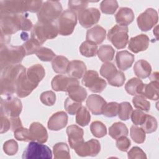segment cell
I'll return each instance as SVG.
<instances>
[{
	"instance_id": "obj_57",
	"label": "cell",
	"mask_w": 159,
	"mask_h": 159,
	"mask_svg": "<svg viewBox=\"0 0 159 159\" xmlns=\"http://www.w3.org/2000/svg\"><path fill=\"white\" fill-rule=\"evenodd\" d=\"M11 127L10 119L4 114L1 113V134L7 132Z\"/></svg>"
},
{
	"instance_id": "obj_40",
	"label": "cell",
	"mask_w": 159,
	"mask_h": 159,
	"mask_svg": "<svg viewBox=\"0 0 159 159\" xmlns=\"http://www.w3.org/2000/svg\"><path fill=\"white\" fill-rule=\"evenodd\" d=\"M141 128L147 134H150L156 131L157 129V119L154 117L147 114L145 121L141 125Z\"/></svg>"
},
{
	"instance_id": "obj_10",
	"label": "cell",
	"mask_w": 159,
	"mask_h": 159,
	"mask_svg": "<svg viewBox=\"0 0 159 159\" xmlns=\"http://www.w3.org/2000/svg\"><path fill=\"white\" fill-rule=\"evenodd\" d=\"M22 109V102L17 98L7 96L5 99L1 98V113L10 117H19Z\"/></svg>"
},
{
	"instance_id": "obj_26",
	"label": "cell",
	"mask_w": 159,
	"mask_h": 159,
	"mask_svg": "<svg viewBox=\"0 0 159 159\" xmlns=\"http://www.w3.org/2000/svg\"><path fill=\"white\" fill-rule=\"evenodd\" d=\"M106 35V31L103 27L99 25H96L87 30L86 40L92 42L96 44H100L104 40Z\"/></svg>"
},
{
	"instance_id": "obj_33",
	"label": "cell",
	"mask_w": 159,
	"mask_h": 159,
	"mask_svg": "<svg viewBox=\"0 0 159 159\" xmlns=\"http://www.w3.org/2000/svg\"><path fill=\"white\" fill-rule=\"evenodd\" d=\"M53 152L55 159H70V150L68 145L64 142H59L53 147Z\"/></svg>"
},
{
	"instance_id": "obj_51",
	"label": "cell",
	"mask_w": 159,
	"mask_h": 159,
	"mask_svg": "<svg viewBox=\"0 0 159 159\" xmlns=\"http://www.w3.org/2000/svg\"><path fill=\"white\" fill-rule=\"evenodd\" d=\"M125 81V76L123 72L117 71V73L110 80H107L109 84L116 87L122 86Z\"/></svg>"
},
{
	"instance_id": "obj_48",
	"label": "cell",
	"mask_w": 159,
	"mask_h": 159,
	"mask_svg": "<svg viewBox=\"0 0 159 159\" xmlns=\"http://www.w3.org/2000/svg\"><path fill=\"white\" fill-rule=\"evenodd\" d=\"M3 150L7 155H14L18 151V144L15 140L11 139L4 142Z\"/></svg>"
},
{
	"instance_id": "obj_37",
	"label": "cell",
	"mask_w": 159,
	"mask_h": 159,
	"mask_svg": "<svg viewBox=\"0 0 159 159\" xmlns=\"http://www.w3.org/2000/svg\"><path fill=\"white\" fill-rule=\"evenodd\" d=\"M117 72L116 67L112 63L105 62L100 68V74L107 80L111 79Z\"/></svg>"
},
{
	"instance_id": "obj_11",
	"label": "cell",
	"mask_w": 159,
	"mask_h": 159,
	"mask_svg": "<svg viewBox=\"0 0 159 159\" xmlns=\"http://www.w3.org/2000/svg\"><path fill=\"white\" fill-rule=\"evenodd\" d=\"M158 20V16L157 11L153 8H148L138 16L137 22L142 31L147 32L157 24Z\"/></svg>"
},
{
	"instance_id": "obj_32",
	"label": "cell",
	"mask_w": 159,
	"mask_h": 159,
	"mask_svg": "<svg viewBox=\"0 0 159 159\" xmlns=\"http://www.w3.org/2000/svg\"><path fill=\"white\" fill-rule=\"evenodd\" d=\"M129 130L127 126L122 122L114 123L109 129V135L114 139L122 136H127Z\"/></svg>"
},
{
	"instance_id": "obj_5",
	"label": "cell",
	"mask_w": 159,
	"mask_h": 159,
	"mask_svg": "<svg viewBox=\"0 0 159 159\" xmlns=\"http://www.w3.org/2000/svg\"><path fill=\"white\" fill-rule=\"evenodd\" d=\"M62 12V6L58 1H47L43 2L42 6L37 13L39 22H53L58 19Z\"/></svg>"
},
{
	"instance_id": "obj_45",
	"label": "cell",
	"mask_w": 159,
	"mask_h": 159,
	"mask_svg": "<svg viewBox=\"0 0 159 159\" xmlns=\"http://www.w3.org/2000/svg\"><path fill=\"white\" fill-rule=\"evenodd\" d=\"M119 104L116 102L106 103L102 109V114L107 117H116L118 114Z\"/></svg>"
},
{
	"instance_id": "obj_1",
	"label": "cell",
	"mask_w": 159,
	"mask_h": 159,
	"mask_svg": "<svg viewBox=\"0 0 159 159\" xmlns=\"http://www.w3.org/2000/svg\"><path fill=\"white\" fill-rule=\"evenodd\" d=\"M1 34L10 35L19 30L29 31L33 24L27 16L20 14H0Z\"/></svg>"
},
{
	"instance_id": "obj_12",
	"label": "cell",
	"mask_w": 159,
	"mask_h": 159,
	"mask_svg": "<svg viewBox=\"0 0 159 159\" xmlns=\"http://www.w3.org/2000/svg\"><path fill=\"white\" fill-rule=\"evenodd\" d=\"M101 13L97 8L91 7L78 12V18L80 25L84 28H89L97 24L100 19Z\"/></svg>"
},
{
	"instance_id": "obj_6",
	"label": "cell",
	"mask_w": 159,
	"mask_h": 159,
	"mask_svg": "<svg viewBox=\"0 0 159 159\" xmlns=\"http://www.w3.org/2000/svg\"><path fill=\"white\" fill-rule=\"evenodd\" d=\"M76 24V12L71 9L65 11L58 18L57 26L58 34L63 36L71 35L73 32Z\"/></svg>"
},
{
	"instance_id": "obj_44",
	"label": "cell",
	"mask_w": 159,
	"mask_h": 159,
	"mask_svg": "<svg viewBox=\"0 0 159 159\" xmlns=\"http://www.w3.org/2000/svg\"><path fill=\"white\" fill-rule=\"evenodd\" d=\"M37 57L43 61H50L56 57L55 53L50 48L40 47L35 52Z\"/></svg>"
},
{
	"instance_id": "obj_18",
	"label": "cell",
	"mask_w": 159,
	"mask_h": 159,
	"mask_svg": "<svg viewBox=\"0 0 159 159\" xmlns=\"http://www.w3.org/2000/svg\"><path fill=\"white\" fill-rule=\"evenodd\" d=\"M29 130L31 141H37L41 143H45L47 141V131L40 123L37 122L32 123Z\"/></svg>"
},
{
	"instance_id": "obj_21",
	"label": "cell",
	"mask_w": 159,
	"mask_h": 159,
	"mask_svg": "<svg viewBox=\"0 0 159 159\" xmlns=\"http://www.w3.org/2000/svg\"><path fill=\"white\" fill-rule=\"evenodd\" d=\"M66 92L70 98L78 102H83L87 96L86 90L83 87L80 86L78 80L68 87Z\"/></svg>"
},
{
	"instance_id": "obj_42",
	"label": "cell",
	"mask_w": 159,
	"mask_h": 159,
	"mask_svg": "<svg viewBox=\"0 0 159 159\" xmlns=\"http://www.w3.org/2000/svg\"><path fill=\"white\" fill-rule=\"evenodd\" d=\"M100 8L104 14H113L118 8V2L115 0L102 1L100 4Z\"/></svg>"
},
{
	"instance_id": "obj_13",
	"label": "cell",
	"mask_w": 159,
	"mask_h": 159,
	"mask_svg": "<svg viewBox=\"0 0 159 159\" xmlns=\"http://www.w3.org/2000/svg\"><path fill=\"white\" fill-rule=\"evenodd\" d=\"M78 156L95 157L101 150L99 142L92 139L87 142H83L73 148Z\"/></svg>"
},
{
	"instance_id": "obj_30",
	"label": "cell",
	"mask_w": 159,
	"mask_h": 159,
	"mask_svg": "<svg viewBox=\"0 0 159 159\" xmlns=\"http://www.w3.org/2000/svg\"><path fill=\"white\" fill-rule=\"evenodd\" d=\"M70 61L64 56H56L52 61V66L56 73L65 74L67 72V68Z\"/></svg>"
},
{
	"instance_id": "obj_38",
	"label": "cell",
	"mask_w": 159,
	"mask_h": 159,
	"mask_svg": "<svg viewBox=\"0 0 159 159\" xmlns=\"http://www.w3.org/2000/svg\"><path fill=\"white\" fill-rule=\"evenodd\" d=\"M90 130L92 134L97 138H101L107 134L106 125L100 121H94L90 125Z\"/></svg>"
},
{
	"instance_id": "obj_53",
	"label": "cell",
	"mask_w": 159,
	"mask_h": 159,
	"mask_svg": "<svg viewBox=\"0 0 159 159\" xmlns=\"http://www.w3.org/2000/svg\"><path fill=\"white\" fill-rule=\"evenodd\" d=\"M146 114L143 112L140 109H135L134 111H132V113L131 114V119L132 122L134 125H142L143 122L145 121V117H146Z\"/></svg>"
},
{
	"instance_id": "obj_56",
	"label": "cell",
	"mask_w": 159,
	"mask_h": 159,
	"mask_svg": "<svg viewBox=\"0 0 159 159\" xmlns=\"http://www.w3.org/2000/svg\"><path fill=\"white\" fill-rule=\"evenodd\" d=\"M43 1H26L27 10L30 12H37L40 9Z\"/></svg>"
},
{
	"instance_id": "obj_54",
	"label": "cell",
	"mask_w": 159,
	"mask_h": 159,
	"mask_svg": "<svg viewBox=\"0 0 159 159\" xmlns=\"http://www.w3.org/2000/svg\"><path fill=\"white\" fill-rule=\"evenodd\" d=\"M128 158L129 159H134V158H140V159H145L147 158V156L145 153L139 147H132L127 153Z\"/></svg>"
},
{
	"instance_id": "obj_29",
	"label": "cell",
	"mask_w": 159,
	"mask_h": 159,
	"mask_svg": "<svg viewBox=\"0 0 159 159\" xmlns=\"http://www.w3.org/2000/svg\"><path fill=\"white\" fill-rule=\"evenodd\" d=\"M134 71L137 77L144 79L150 76L152 71V66L147 61L140 60L134 64Z\"/></svg>"
},
{
	"instance_id": "obj_49",
	"label": "cell",
	"mask_w": 159,
	"mask_h": 159,
	"mask_svg": "<svg viewBox=\"0 0 159 159\" xmlns=\"http://www.w3.org/2000/svg\"><path fill=\"white\" fill-rule=\"evenodd\" d=\"M40 99L43 104L48 106H52L55 102L56 95L52 91H47L41 94Z\"/></svg>"
},
{
	"instance_id": "obj_34",
	"label": "cell",
	"mask_w": 159,
	"mask_h": 159,
	"mask_svg": "<svg viewBox=\"0 0 159 159\" xmlns=\"http://www.w3.org/2000/svg\"><path fill=\"white\" fill-rule=\"evenodd\" d=\"M98 56L102 62H109L114 58L115 50L109 45H102L98 50Z\"/></svg>"
},
{
	"instance_id": "obj_16",
	"label": "cell",
	"mask_w": 159,
	"mask_h": 159,
	"mask_svg": "<svg viewBox=\"0 0 159 159\" xmlns=\"http://www.w3.org/2000/svg\"><path fill=\"white\" fill-rule=\"evenodd\" d=\"M149 38L145 34H140L132 37L129 42L128 48L134 53L146 50L149 46Z\"/></svg>"
},
{
	"instance_id": "obj_39",
	"label": "cell",
	"mask_w": 159,
	"mask_h": 159,
	"mask_svg": "<svg viewBox=\"0 0 159 159\" xmlns=\"http://www.w3.org/2000/svg\"><path fill=\"white\" fill-rule=\"evenodd\" d=\"M132 111V107L129 102H122L119 104L117 115L122 120H127L130 117Z\"/></svg>"
},
{
	"instance_id": "obj_8",
	"label": "cell",
	"mask_w": 159,
	"mask_h": 159,
	"mask_svg": "<svg viewBox=\"0 0 159 159\" xmlns=\"http://www.w3.org/2000/svg\"><path fill=\"white\" fill-rule=\"evenodd\" d=\"M128 31L127 26L116 25L109 30L107 39L116 48H124L128 42Z\"/></svg>"
},
{
	"instance_id": "obj_28",
	"label": "cell",
	"mask_w": 159,
	"mask_h": 159,
	"mask_svg": "<svg viewBox=\"0 0 159 159\" xmlns=\"http://www.w3.org/2000/svg\"><path fill=\"white\" fill-rule=\"evenodd\" d=\"M145 84L137 78H132L129 80L125 85V89L127 93L132 96L143 95Z\"/></svg>"
},
{
	"instance_id": "obj_35",
	"label": "cell",
	"mask_w": 159,
	"mask_h": 159,
	"mask_svg": "<svg viewBox=\"0 0 159 159\" xmlns=\"http://www.w3.org/2000/svg\"><path fill=\"white\" fill-rule=\"evenodd\" d=\"M98 45L95 43L86 40L80 47L81 54L86 57H93L96 55L98 52Z\"/></svg>"
},
{
	"instance_id": "obj_20",
	"label": "cell",
	"mask_w": 159,
	"mask_h": 159,
	"mask_svg": "<svg viewBox=\"0 0 159 159\" xmlns=\"http://www.w3.org/2000/svg\"><path fill=\"white\" fill-rule=\"evenodd\" d=\"M68 142L71 148H74L78 145L80 144L83 140V130L76 125H71L66 129Z\"/></svg>"
},
{
	"instance_id": "obj_52",
	"label": "cell",
	"mask_w": 159,
	"mask_h": 159,
	"mask_svg": "<svg viewBox=\"0 0 159 159\" xmlns=\"http://www.w3.org/2000/svg\"><path fill=\"white\" fill-rule=\"evenodd\" d=\"M88 3V1H69L68 6L71 10L79 12L80 11L86 9Z\"/></svg>"
},
{
	"instance_id": "obj_25",
	"label": "cell",
	"mask_w": 159,
	"mask_h": 159,
	"mask_svg": "<svg viewBox=\"0 0 159 159\" xmlns=\"http://www.w3.org/2000/svg\"><path fill=\"white\" fill-rule=\"evenodd\" d=\"M133 11L129 7H120L115 16L116 22L122 26H127L134 20Z\"/></svg>"
},
{
	"instance_id": "obj_23",
	"label": "cell",
	"mask_w": 159,
	"mask_h": 159,
	"mask_svg": "<svg viewBox=\"0 0 159 159\" xmlns=\"http://www.w3.org/2000/svg\"><path fill=\"white\" fill-rule=\"evenodd\" d=\"M116 61L119 70L125 71L132 66L134 61V55L127 50L120 51L116 54Z\"/></svg>"
},
{
	"instance_id": "obj_55",
	"label": "cell",
	"mask_w": 159,
	"mask_h": 159,
	"mask_svg": "<svg viewBox=\"0 0 159 159\" xmlns=\"http://www.w3.org/2000/svg\"><path fill=\"white\" fill-rule=\"evenodd\" d=\"M116 143L118 149L122 152H127L131 145L130 140L126 136H122L117 138Z\"/></svg>"
},
{
	"instance_id": "obj_19",
	"label": "cell",
	"mask_w": 159,
	"mask_h": 159,
	"mask_svg": "<svg viewBox=\"0 0 159 159\" xmlns=\"http://www.w3.org/2000/svg\"><path fill=\"white\" fill-rule=\"evenodd\" d=\"M106 103L104 98L98 94L89 95L86 101L88 108L94 115L102 114V109Z\"/></svg>"
},
{
	"instance_id": "obj_58",
	"label": "cell",
	"mask_w": 159,
	"mask_h": 159,
	"mask_svg": "<svg viewBox=\"0 0 159 159\" xmlns=\"http://www.w3.org/2000/svg\"><path fill=\"white\" fill-rule=\"evenodd\" d=\"M10 122L11 125V130L14 131L17 129L22 127V124L19 117H10Z\"/></svg>"
},
{
	"instance_id": "obj_59",
	"label": "cell",
	"mask_w": 159,
	"mask_h": 159,
	"mask_svg": "<svg viewBox=\"0 0 159 159\" xmlns=\"http://www.w3.org/2000/svg\"><path fill=\"white\" fill-rule=\"evenodd\" d=\"M150 80H158V72H153L150 76Z\"/></svg>"
},
{
	"instance_id": "obj_17",
	"label": "cell",
	"mask_w": 159,
	"mask_h": 159,
	"mask_svg": "<svg viewBox=\"0 0 159 159\" xmlns=\"http://www.w3.org/2000/svg\"><path fill=\"white\" fill-rule=\"evenodd\" d=\"M68 123V116L64 111H58L54 113L49 119L47 124L50 130H60L64 128Z\"/></svg>"
},
{
	"instance_id": "obj_36",
	"label": "cell",
	"mask_w": 159,
	"mask_h": 159,
	"mask_svg": "<svg viewBox=\"0 0 159 159\" xmlns=\"http://www.w3.org/2000/svg\"><path fill=\"white\" fill-rule=\"evenodd\" d=\"M76 114V122L78 125L84 127L89 124L91 120V115L84 106H81Z\"/></svg>"
},
{
	"instance_id": "obj_31",
	"label": "cell",
	"mask_w": 159,
	"mask_h": 159,
	"mask_svg": "<svg viewBox=\"0 0 159 159\" xmlns=\"http://www.w3.org/2000/svg\"><path fill=\"white\" fill-rule=\"evenodd\" d=\"M158 80L151 81L148 84H145L143 96L151 100L158 99Z\"/></svg>"
},
{
	"instance_id": "obj_46",
	"label": "cell",
	"mask_w": 159,
	"mask_h": 159,
	"mask_svg": "<svg viewBox=\"0 0 159 159\" xmlns=\"http://www.w3.org/2000/svg\"><path fill=\"white\" fill-rule=\"evenodd\" d=\"M64 107L65 109L69 114L75 115L76 114L78 109L81 107V102L75 101L68 97L65 101Z\"/></svg>"
},
{
	"instance_id": "obj_3",
	"label": "cell",
	"mask_w": 159,
	"mask_h": 159,
	"mask_svg": "<svg viewBox=\"0 0 159 159\" xmlns=\"http://www.w3.org/2000/svg\"><path fill=\"white\" fill-rule=\"evenodd\" d=\"M25 55L26 53L22 45L9 46L6 45L1 46V70H2L9 66L20 64Z\"/></svg>"
},
{
	"instance_id": "obj_2",
	"label": "cell",
	"mask_w": 159,
	"mask_h": 159,
	"mask_svg": "<svg viewBox=\"0 0 159 159\" xmlns=\"http://www.w3.org/2000/svg\"><path fill=\"white\" fill-rule=\"evenodd\" d=\"M20 64L9 66L1 70L0 89L1 94L11 96L16 91V85L21 74L26 71Z\"/></svg>"
},
{
	"instance_id": "obj_14",
	"label": "cell",
	"mask_w": 159,
	"mask_h": 159,
	"mask_svg": "<svg viewBox=\"0 0 159 159\" xmlns=\"http://www.w3.org/2000/svg\"><path fill=\"white\" fill-rule=\"evenodd\" d=\"M27 11L26 1H0V14H20Z\"/></svg>"
},
{
	"instance_id": "obj_7",
	"label": "cell",
	"mask_w": 159,
	"mask_h": 159,
	"mask_svg": "<svg viewBox=\"0 0 159 159\" xmlns=\"http://www.w3.org/2000/svg\"><path fill=\"white\" fill-rule=\"evenodd\" d=\"M52 158V151L48 147L35 141H32L24 150L23 159L50 158Z\"/></svg>"
},
{
	"instance_id": "obj_43",
	"label": "cell",
	"mask_w": 159,
	"mask_h": 159,
	"mask_svg": "<svg viewBox=\"0 0 159 159\" xmlns=\"http://www.w3.org/2000/svg\"><path fill=\"white\" fill-rule=\"evenodd\" d=\"M132 103L135 108L141 111H148L150 109V103L143 95L135 96L132 99Z\"/></svg>"
},
{
	"instance_id": "obj_50",
	"label": "cell",
	"mask_w": 159,
	"mask_h": 159,
	"mask_svg": "<svg viewBox=\"0 0 159 159\" xmlns=\"http://www.w3.org/2000/svg\"><path fill=\"white\" fill-rule=\"evenodd\" d=\"M22 47L25 51L26 55H29L35 53V52L40 46L34 40L30 39L25 40V42L23 43Z\"/></svg>"
},
{
	"instance_id": "obj_27",
	"label": "cell",
	"mask_w": 159,
	"mask_h": 159,
	"mask_svg": "<svg viewBox=\"0 0 159 159\" xmlns=\"http://www.w3.org/2000/svg\"><path fill=\"white\" fill-rule=\"evenodd\" d=\"M28 79L32 82L39 84V82L44 78L45 72L43 67L40 64H35L30 66L26 71Z\"/></svg>"
},
{
	"instance_id": "obj_15",
	"label": "cell",
	"mask_w": 159,
	"mask_h": 159,
	"mask_svg": "<svg viewBox=\"0 0 159 159\" xmlns=\"http://www.w3.org/2000/svg\"><path fill=\"white\" fill-rule=\"evenodd\" d=\"M26 71H24L18 79L16 85V93L19 98L28 96L32 91L35 89L38 84L30 81L26 75Z\"/></svg>"
},
{
	"instance_id": "obj_22",
	"label": "cell",
	"mask_w": 159,
	"mask_h": 159,
	"mask_svg": "<svg viewBox=\"0 0 159 159\" xmlns=\"http://www.w3.org/2000/svg\"><path fill=\"white\" fill-rule=\"evenodd\" d=\"M86 71V66L83 61L72 60L68 64L66 73L70 78L78 80L82 78Z\"/></svg>"
},
{
	"instance_id": "obj_9",
	"label": "cell",
	"mask_w": 159,
	"mask_h": 159,
	"mask_svg": "<svg viewBox=\"0 0 159 159\" xmlns=\"http://www.w3.org/2000/svg\"><path fill=\"white\" fill-rule=\"evenodd\" d=\"M82 84L93 93H101L106 87L107 83L99 76L97 71H86L82 80Z\"/></svg>"
},
{
	"instance_id": "obj_24",
	"label": "cell",
	"mask_w": 159,
	"mask_h": 159,
	"mask_svg": "<svg viewBox=\"0 0 159 159\" xmlns=\"http://www.w3.org/2000/svg\"><path fill=\"white\" fill-rule=\"evenodd\" d=\"M77 79L67 77L65 75H59L53 78L51 84L52 89L55 91L66 92L68 87Z\"/></svg>"
},
{
	"instance_id": "obj_4",
	"label": "cell",
	"mask_w": 159,
	"mask_h": 159,
	"mask_svg": "<svg viewBox=\"0 0 159 159\" xmlns=\"http://www.w3.org/2000/svg\"><path fill=\"white\" fill-rule=\"evenodd\" d=\"M57 26L53 22H37L31 32L30 39L40 46L47 40L55 38L58 35Z\"/></svg>"
},
{
	"instance_id": "obj_47",
	"label": "cell",
	"mask_w": 159,
	"mask_h": 159,
	"mask_svg": "<svg viewBox=\"0 0 159 159\" xmlns=\"http://www.w3.org/2000/svg\"><path fill=\"white\" fill-rule=\"evenodd\" d=\"M14 136L16 139L19 141L30 142V135L29 130L23 127H20L14 131Z\"/></svg>"
},
{
	"instance_id": "obj_41",
	"label": "cell",
	"mask_w": 159,
	"mask_h": 159,
	"mask_svg": "<svg viewBox=\"0 0 159 159\" xmlns=\"http://www.w3.org/2000/svg\"><path fill=\"white\" fill-rule=\"evenodd\" d=\"M130 135L133 141L137 143H142L145 140V132L141 127L136 125L130 127Z\"/></svg>"
}]
</instances>
